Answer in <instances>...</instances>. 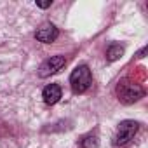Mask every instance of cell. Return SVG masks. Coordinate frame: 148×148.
<instances>
[{"label": "cell", "mask_w": 148, "mask_h": 148, "mask_svg": "<svg viewBox=\"0 0 148 148\" xmlns=\"http://www.w3.org/2000/svg\"><path fill=\"white\" fill-rule=\"evenodd\" d=\"M92 84V75H91V70L89 66L86 64H80L77 66L75 70L71 71L70 75V86L73 89L75 94H80V92H86Z\"/></svg>", "instance_id": "6da1fadb"}, {"label": "cell", "mask_w": 148, "mask_h": 148, "mask_svg": "<svg viewBox=\"0 0 148 148\" xmlns=\"http://www.w3.org/2000/svg\"><path fill=\"white\" fill-rule=\"evenodd\" d=\"M117 96H119L120 103L131 105V103H134V101H138L139 98L145 96V89H143L139 84H132V82L122 80V82L117 86Z\"/></svg>", "instance_id": "7a4b0ae2"}, {"label": "cell", "mask_w": 148, "mask_h": 148, "mask_svg": "<svg viewBox=\"0 0 148 148\" xmlns=\"http://www.w3.org/2000/svg\"><path fill=\"white\" fill-rule=\"evenodd\" d=\"M138 129H139L138 122H134V120H122L119 124V129H117V134H115V141H113L115 146L127 145L134 138V134L138 132Z\"/></svg>", "instance_id": "3957f363"}, {"label": "cell", "mask_w": 148, "mask_h": 148, "mask_svg": "<svg viewBox=\"0 0 148 148\" xmlns=\"http://www.w3.org/2000/svg\"><path fill=\"white\" fill-rule=\"evenodd\" d=\"M64 63H66V59H64V56H51L49 59H45L42 64H40V68H38V77H42V79H45V77H51V75H54V73H58L63 66H64Z\"/></svg>", "instance_id": "277c9868"}, {"label": "cell", "mask_w": 148, "mask_h": 148, "mask_svg": "<svg viewBox=\"0 0 148 148\" xmlns=\"http://www.w3.org/2000/svg\"><path fill=\"white\" fill-rule=\"evenodd\" d=\"M58 35H59V32H58V28H56L52 23H44V25L35 32V38H37L38 42H44V44L54 42V40L58 38Z\"/></svg>", "instance_id": "5b68a950"}, {"label": "cell", "mask_w": 148, "mask_h": 148, "mask_svg": "<svg viewBox=\"0 0 148 148\" xmlns=\"http://www.w3.org/2000/svg\"><path fill=\"white\" fill-rule=\"evenodd\" d=\"M42 98H44V101H45L47 105H56V103L59 101V98H61V87H59L58 84H49V86L44 89Z\"/></svg>", "instance_id": "8992f818"}, {"label": "cell", "mask_w": 148, "mask_h": 148, "mask_svg": "<svg viewBox=\"0 0 148 148\" xmlns=\"http://www.w3.org/2000/svg\"><path fill=\"white\" fill-rule=\"evenodd\" d=\"M122 56H124V47H122L120 44H113V45H110L108 51H106V59H108V61H117V59H120Z\"/></svg>", "instance_id": "52a82bcc"}, {"label": "cell", "mask_w": 148, "mask_h": 148, "mask_svg": "<svg viewBox=\"0 0 148 148\" xmlns=\"http://www.w3.org/2000/svg\"><path fill=\"white\" fill-rule=\"evenodd\" d=\"M98 145H99V141L96 136H86L82 139V148H98Z\"/></svg>", "instance_id": "ba28073f"}, {"label": "cell", "mask_w": 148, "mask_h": 148, "mask_svg": "<svg viewBox=\"0 0 148 148\" xmlns=\"http://www.w3.org/2000/svg\"><path fill=\"white\" fill-rule=\"evenodd\" d=\"M51 4H52V0H45V2H37V5H38V7H42V9L51 7Z\"/></svg>", "instance_id": "9c48e42d"}, {"label": "cell", "mask_w": 148, "mask_h": 148, "mask_svg": "<svg viewBox=\"0 0 148 148\" xmlns=\"http://www.w3.org/2000/svg\"><path fill=\"white\" fill-rule=\"evenodd\" d=\"M145 52H146V49H141V51H139V54H138V58H143V56H145Z\"/></svg>", "instance_id": "30bf717a"}]
</instances>
